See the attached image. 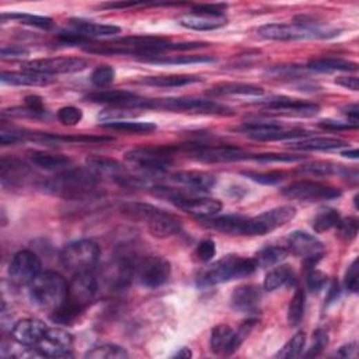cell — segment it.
Wrapping results in <instances>:
<instances>
[{
  "instance_id": "obj_1",
  "label": "cell",
  "mask_w": 359,
  "mask_h": 359,
  "mask_svg": "<svg viewBox=\"0 0 359 359\" xmlns=\"http://www.w3.org/2000/svg\"><path fill=\"white\" fill-rule=\"evenodd\" d=\"M99 174L87 168H72L45 180L41 190L66 200H87L97 194Z\"/></svg>"
},
{
  "instance_id": "obj_2",
  "label": "cell",
  "mask_w": 359,
  "mask_h": 359,
  "mask_svg": "<svg viewBox=\"0 0 359 359\" xmlns=\"http://www.w3.org/2000/svg\"><path fill=\"white\" fill-rule=\"evenodd\" d=\"M97 281L92 273L75 274L68 285V293L64 304L52 311V320L61 324L72 323L90 304L97 293Z\"/></svg>"
},
{
  "instance_id": "obj_3",
  "label": "cell",
  "mask_w": 359,
  "mask_h": 359,
  "mask_svg": "<svg viewBox=\"0 0 359 359\" xmlns=\"http://www.w3.org/2000/svg\"><path fill=\"white\" fill-rule=\"evenodd\" d=\"M31 302L48 311H55L59 309L68 293V284L65 278L55 271H42L30 285Z\"/></svg>"
},
{
  "instance_id": "obj_4",
  "label": "cell",
  "mask_w": 359,
  "mask_h": 359,
  "mask_svg": "<svg viewBox=\"0 0 359 359\" xmlns=\"http://www.w3.org/2000/svg\"><path fill=\"white\" fill-rule=\"evenodd\" d=\"M122 212L133 219H139L148 223L149 232L159 239L170 237L182 231V220H178L175 216L162 211L153 205L142 204V202H132L122 206Z\"/></svg>"
},
{
  "instance_id": "obj_5",
  "label": "cell",
  "mask_w": 359,
  "mask_h": 359,
  "mask_svg": "<svg viewBox=\"0 0 359 359\" xmlns=\"http://www.w3.org/2000/svg\"><path fill=\"white\" fill-rule=\"evenodd\" d=\"M300 21L292 24H266L258 28V35L266 39L275 41H295V39H307V38H327L334 37L336 31L322 30L318 23L307 21L304 17L298 19Z\"/></svg>"
},
{
  "instance_id": "obj_6",
  "label": "cell",
  "mask_w": 359,
  "mask_h": 359,
  "mask_svg": "<svg viewBox=\"0 0 359 359\" xmlns=\"http://www.w3.org/2000/svg\"><path fill=\"white\" fill-rule=\"evenodd\" d=\"M257 269L253 258H243L237 255H226L216 261L202 275V285H216L231 280H240L250 277Z\"/></svg>"
},
{
  "instance_id": "obj_7",
  "label": "cell",
  "mask_w": 359,
  "mask_h": 359,
  "mask_svg": "<svg viewBox=\"0 0 359 359\" xmlns=\"http://www.w3.org/2000/svg\"><path fill=\"white\" fill-rule=\"evenodd\" d=\"M100 258V249L92 240H77L61 251V262L73 274L92 273Z\"/></svg>"
},
{
  "instance_id": "obj_8",
  "label": "cell",
  "mask_w": 359,
  "mask_h": 359,
  "mask_svg": "<svg viewBox=\"0 0 359 359\" xmlns=\"http://www.w3.org/2000/svg\"><path fill=\"white\" fill-rule=\"evenodd\" d=\"M145 108L175 111V113H188V114H204V115H231L232 114V110L217 104L216 101L193 99V97L146 100Z\"/></svg>"
},
{
  "instance_id": "obj_9",
  "label": "cell",
  "mask_w": 359,
  "mask_h": 359,
  "mask_svg": "<svg viewBox=\"0 0 359 359\" xmlns=\"http://www.w3.org/2000/svg\"><path fill=\"white\" fill-rule=\"evenodd\" d=\"M237 132L255 141H284V139H302L307 137V132L299 128H287L280 122H246L240 125Z\"/></svg>"
},
{
  "instance_id": "obj_10",
  "label": "cell",
  "mask_w": 359,
  "mask_h": 359,
  "mask_svg": "<svg viewBox=\"0 0 359 359\" xmlns=\"http://www.w3.org/2000/svg\"><path fill=\"white\" fill-rule=\"evenodd\" d=\"M171 265L163 257H146L133 266V278L144 288L155 289L167 282Z\"/></svg>"
},
{
  "instance_id": "obj_11",
  "label": "cell",
  "mask_w": 359,
  "mask_h": 359,
  "mask_svg": "<svg viewBox=\"0 0 359 359\" xmlns=\"http://www.w3.org/2000/svg\"><path fill=\"white\" fill-rule=\"evenodd\" d=\"M205 223L212 229L233 236H262L264 231L255 217H246L242 215H224L206 217Z\"/></svg>"
},
{
  "instance_id": "obj_12",
  "label": "cell",
  "mask_w": 359,
  "mask_h": 359,
  "mask_svg": "<svg viewBox=\"0 0 359 359\" xmlns=\"http://www.w3.org/2000/svg\"><path fill=\"white\" fill-rule=\"evenodd\" d=\"M42 273L41 260L31 250H20L12 258L9 277L19 287H28Z\"/></svg>"
},
{
  "instance_id": "obj_13",
  "label": "cell",
  "mask_w": 359,
  "mask_h": 359,
  "mask_svg": "<svg viewBox=\"0 0 359 359\" xmlns=\"http://www.w3.org/2000/svg\"><path fill=\"white\" fill-rule=\"evenodd\" d=\"M288 249L304 260V266L307 268V271L316 266L324 254L323 243L316 236L302 231L289 235Z\"/></svg>"
},
{
  "instance_id": "obj_14",
  "label": "cell",
  "mask_w": 359,
  "mask_h": 359,
  "mask_svg": "<svg viewBox=\"0 0 359 359\" xmlns=\"http://www.w3.org/2000/svg\"><path fill=\"white\" fill-rule=\"evenodd\" d=\"M282 195L288 200L314 202V201H331L341 197V191L327 184L313 183V182H300L293 183L282 190Z\"/></svg>"
},
{
  "instance_id": "obj_15",
  "label": "cell",
  "mask_w": 359,
  "mask_h": 359,
  "mask_svg": "<svg viewBox=\"0 0 359 359\" xmlns=\"http://www.w3.org/2000/svg\"><path fill=\"white\" fill-rule=\"evenodd\" d=\"M174 148H137L129 151L125 157L130 163L148 171H163L173 163Z\"/></svg>"
},
{
  "instance_id": "obj_16",
  "label": "cell",
  "mask_w": 359,
  "mask_h": 359,
  "mask_svg": "<svg viewBox=\"0 0 359 359\" xmlns=\"http://www.w3.org/2000/svg\"><path fill=\"white\" fill-rule=\"evenodd\" d=\"M23 70L35 72L42 75H55V73H75L87 68V62L81 58H45L28 61L21 65Z\"/></svg>"
},
{
  "instance_id": "obj_17",
  "label": "cell",
  "mask_w": 359,
  "mask_h": 359,
  "mask_svg": "<svg viewBox=\"0 0 359 359\" xmlns=\"http://www.w3.org/2000/svg\"><path fill=\"white\" fill-rule=\"evenodd\" d=\"M86 100L99 104H108L114 108H125V110H138L145 108V99L138 97L126 90H103V92L90 93Z\"/></svg>"
},
{
  "instance_id": "obj_18",
  "label": "cell",
  "mask_w": 359,
  "mask_h": 359,
  "mask_svg": "<svg viewBox=\"0 0 359 359\" xmlns=\"http://www.w3.org/2000/svg\"><path fill=\"white\" fill-rule=\"evenodd\" d=\"M194 156L204 163H232L250 159V153L236 146H198Z\"/></svg>"
},
{
  "instance_id": "obj_19",
  "label": "cell",
  "mask_w": 359,
  "mask_h": 359,
  "mask_svg": "<svg viewBox=\"0 0 359 359\" xmlns=\"http://www.w3.org/2000/svg\"><path fill=\"white\" fill-rule=\"evenodd\" d=\"M264 106L271 111L295 117H314L320 111V107L318 104L284 96L268 100L264 103Z\"/></svg>"
},
{
  "instance_id": "obj_20",
  "label": "cell",
  "mask_w": 359,
  "mask_h": 359,
  "mask_svg": "<svg viewBox=\"0 0 359 359\" xmlns=\"http://www.w3.org/2000/svg\"><path fill=\"white\" fill-rule=\"evenodd\" d=\"M47 331L48 327L43 322L38 319H23L13 326L12 336L14 341L23 347H38Z\"/></svg>"
},
{
  "instance_id": "obj_21",
  "label": "cell",
  "mask_w": 359,
  "mask_h": 359,
  "mask_svg": "<svg viewBox=\"0 0 359 359\" xmlns=\"http://www.w3.org/2000/svg\"><path fill=\"white\" fill-rule=\"evenodd\" d=\"M73 345V337L64 329H48L38 344V351L45 356H64Z\"/></svg>"
},
{
  "instance_id": "obj_22",
  "label": "cell",
  "mask_w": 359,
  "mask_h": 359,
  "mask_svg": "<svg viewBox=\"0 0 359 359\" xmlns=\"http://www.w3.org/2000/svg\"><path fill=\"white\" fill-rule=\"evenodd\" d=\"M31 175V168L17 157H3L0 162V180L3 187L21 186Z\"/></svg>"
},
{
  "instance_id": "obj_23",
  "label": "cell",
  "mask_w": 359,
  "mask_h": 359,
  "mask_svg": "<svg viewBox=\"0 0 359 359\" xmlns=\"http://www.w3.org/2000/svg\"><path fill=\"white\" fill-rule=\"evenodd\" d=\"M174 205H177L180 209H183L194 216H200L204 219L216 216L222 211L220 201L213 198H206V197L190 195V194L177 201Z\"/></svg>"
},
{
  "instance_id": "obj_24",
  "label": "cell",
  "mask_w": 359,
  "mask_h": 359,
  "mask_svg": "<svg viewBox=\"0 0 359 359\" xmlns=\"http://www.w3.org/2000/svg\"><path fill=\"white\" fill-rule=\"evenodd\" d=\"M261 289L255 285H240L232 293V306L243 313H255L261 302Z\"/></svg>"
},
{
  "instance_id": "obj_25",
  "label": "cell",
  "mask_w": 359,
  "mask_h": 359,
  "mask_svg": "<svg viewBox=\"0 0 359 359\" xmlns=\"http://www.w3.org/2000/svg\"><path fill=\"white\" fill-rule=\"evenodd\" d=\"M171 180L194 190V193L209 191L216 184V178L212 174L204 171H178L171 175Z\"/></svg>"
},
{
  "instance_id": "obj_26",
  "label": "cell",
  "mask_w": 359,
  "mask_h": 359,
  "mask_svg": "<svg viewBox=\"0 0 359 359\" xmlns=\"http://www.w3.org/2000/svg\"><path fill=\"white\" fill-rule=\"evenodd\" d=\"M295 216H296V209L293 206L285 205V206L274 208L271 211H266V212L255 216V219L262 226L264 232L269 233V232H273V231L284 226V224L289 223Z\"/></svg>"
},
{
  "instance_id": "obj_27",
  "label": "cell",
  "mask_w": 359,
  "mask_h": 359,
  "mask_svg": "<svg viewBox=\"0 0 359 359\" xmlns=\"http://www.w3.org/2000/svg\"><path fill=\"white\" fill-rule=\"evenodd\" d=\"M239 342L236 341L235 331L232 327L226 324L216 326L212 330L211 334V349L215 353H222V355H231L235 351L239 349Z\"/></svg>"
},
{
  "instance_id": "obj_28",
  "label": "cell",
  "mask_w": 359,
  "mask_h": 359,
  "mask_svg": "<svg viewBox=\"0 0 359 359\" xmlns=\"http://www.w3.org/2000/svg\"><path fill=\"white\" fill-rule=\"evenodd\" d=\"M292 151H304V152H313V151H336L341 148H348V142L337 138H320V137H306L299 141H292L287 145Z\"/></svg>"
},
{
  "instance_id": "obj_29",
  "label": "cell",
  "mask_w": 359,
  "mask_h": 359,
  "mask_svg": "<svg viewBox=\"0 0 359 359\" xmlns=\"http://www.w3.org/2000/svg\"><path fill=\"white\" fill-rule=\"evenodd\" d=\"M0 80L5 84L12 86H30V87H42V86H50L55 81L52 76L50 75H42L35 72H2L0 75Z\"/></svg>"
},
{
  "instance_id": "obj_30",
  "label": "cell",
  "mask_w": 359,
  "mask_h": 359,
  "mask_svg": "<svg viewBox=\"0 0 359 359\" xmlns=\"http://www.w3.org/2000/svg\"><path fill=\"white\" fill-rule=\"evenodd\" d=\"M177 21L180 26L194 31H213L223 26H226V19L224 17H213V16L198 14V13L183 14L177 19Z\"/></svg>"
},
{
  "instance_id": "obj_31",
  "label": "cell",
  "mask_w": 359,
  "mask_h": 359,
  "mask_svg": "<svg viewBox=\"0 0 359 359\" xmlns=\"http://www.w3.org/2000/svg\"><path fill=\"white\" fill-rule=\"evenodd\" d=\"M70 24L73 26L75 31L83 35L84 38H99V37H111L119 34L121 28L113 24H99L93 21L84 20H72Z\"/></svg>"
},
{
  "instance_id": "obj_32",
  "label": "cell",
  "mask_w": 359,
  "mask_h": 359,
  "mask_svg": "<svg viewBox=\"0 0 359 359\" xmlns=\"http://www.w3.org/2000/svg\"><path fill=\"white\" fill-rule=\"evenodd\" d=\"M212 95L215 96H262L264 90L260 86L249 83H222L212 88Z\"/></svg>"
},
{
  "instance_id": "obj_33",
  "label": "cell",
  "mask_w": 359,
  "mask_h": 359,
  "mask_svg": "<svg viewBox=\"0 0 359 359\" xmlns=\"http://www.w3.org/2000/svg\"><path fill=\"white\" fill-rule=\"evenodd\" d=\"M307 69L314 72H356L358 65L341 58H318L307 64Z\"/></svg>"
},
{
  "instance_id": "obj_34",
  "label": "cell",
  "mask_w": 359,
  "mask_h": 359,
  "mask_svg": "<svg viewBox=\"0 0 359 359\" xmlns=\"http://www.w3.org/2000/svg\"><path fill=\"white\" fill-rule=\"evenodd\" d=\"M295 281V274L289 265H281L269 271L264 280V289L266 292L277 291L281 287L291 285Z\"/></svg>"
},
{
  "instance_id": "obj_35",
  "label": "cell",
  "mask_w": 359,
  "mask_h": 359,
  "mask_svg": "<svg viewBox=\"0 0 359 359\" xmlns=\"http://www.w3.org/2000/svg\"><path fill=\"white\" fill-rule=\"evenodd\" d=\"M202 81L198 76H190V75H170V76H155V77H145L139 83L146 86H155V87H183L194 83Z\"/></svg>"
},
{
  "instance_id": "obj_36",
  "label": "cell",
  "mask_w": 359,
  "mask_h": 359,
  "mask_svg": "<svg viewBox=\"0 0 359 359\" xmlns=\"http://www.w3.org/2000/svg\"><path fill=\"white\" fill-rule=\"evenodd\" d=\"M30 159L37 167H41L43 170H50V171L62 170V168H66L70 166L69 157L62 156V155L48 153V152H32V153H30Z\"/></svg>"
},
{
  "instance_id": "obj_37",
  "label": "cell",
  "mask_w": 359,
  "mask_h": 359,
  "mask_svg": "<svg viewBox=\"0 0 359 359\" xmlns=\"http://www.w3.org/2000/svg\"><path fill=\"white\" fill-rule=\"evenodd\" d=\"M289 254V250L287 247L280 246H268L260 250L254 257L253 261L255 262L257 268H269L280 264L282 260H285Z\"/></svg>"
},
{
  "instance_id": "obj_38",
  "label": "cell",
  "mask_w": 359,
  "mask_h": 359,
  "mask_svg": "<svg viewBox=\"0 0 359 359\" xmlns=\"http://www.w3.org/2000/svg\"><path fill=\"white\" fill-rule=\"evenodd\" d=\"M340 219H341V216H340L338 211H336L333 208H323L311 220V226H313L314 232L323 233L333 228H337Z\"/></svg>"
},
{
  "instance_id": "obj_39",
  "label": "cell",
  "mask_w": 359,
  "mask_h": 359,
  "mask_svg": "<svg viewBox=\"0 0 359 359\" xmlns=\"http://www.w3.org/2000/svg\"><path fill=\"white\" fill-rule=\"evenodd\" d=\"M84 356L90 359H124L128 356V352L117 344H100L88 349Z\"/></svg>"
},
{
  "instance_id": "obj_40",
  "label": "cell",
  "mask_w": 359,
  "mask_h": 359,
  "mask_svg": "<svg viewBox=\"0 0 359 359\" xmlns=\"http://www.w3.org/2000/svg\"><path fill=\"white\" fill-rule=\"evenodd\" d=\"M347 171V168L337 166L330 162H309L299 167V173L310 174V175H318V177H329L333 174H340Z\"/></svg>"
},
{
  "instance_id": "obj_41",
  "label": "cell",
  "mask_w": 359,
  "mask_h": 359,
  "mask_svg": "<svg viewBox=\"0 0 359 359\" xmlns=\"http://www.w3.org/2000/svg\"><path fill=\"white\" fill-rule=\"evenodd\" d=\"M155 65H193V64H212L215 62L213 57L208 55H182V57H157L148 59Z\"/></svg>"
},
{
  "instance_id": "obj_42",
  "label": "cell",
  "mask_w": 359,
  "mask_h": 359,
  "mask_svg": "<svg viewBox=\"0 0 359 359\" xmlns=\"http://www.w3.org/2000/svg\"><path fill=\"white\" fill-rule=\"evenodd\" d=\"M103 128L130 132V133H149L156 129V125L152 122H137V121H110L101 125Z\"/></svg>"
},
{
  "instance_id": "obj_43",
  "label": "cell",
  "mask_w": 359,
  "mask_h": 359,
  "mask_svg": "<svg viewBox=\"0 0 359 359\" xmlns=\"http://www.w3.org/2000/svg\"><path fill=\"white\" fill-rule=\"evenodd\" d=\"M304 309H306V293L303 291H296L288 306L289 326L296 327L300 324L304 316Z\"/></svg>"
},
{
  "instance_id": "obj_44",
  "label": "cell",
  "mask_w": 359,
  "mask_h": 359,
  "mask_svg": "<svg viewBox=\"0 0 359 359\" xmlns=\"http://www.w3.org/2000/svg\"><path fill=\"white\" fill-rule=\"evenodd\" d=\"M87 167L97 174H117L124 168L117 160L101 156H90L87 159Z\"/></svg>"
},
{
  "instance_id": "obj_45",
  "label": "cell",
  "mask_w": 359,
  "mask_h": 359,
  "mask_svg": "<svg viewBox=\"0 0 359 359\" xmlns=\"http://www.w3.org/2000/svg\"><path fill=\"white\" fill-rule=\"evenodd\" d=\"M17 20L21 24H27L31 27H38V28H51L52 27V20L50 17L43 16H34L30 13H3L2 20Z\"/></svg>"
},
{
  "instance_id": "obj_46",
  "label": "cell",
  "mask_w": 359,
  "mask_h": 359,
  "mask_svg": "<svg viewBox=\"0 0 359 359\" xmlns=\"http://www.w3.org/2000/svg\"><path fill=\"white\" fill-rule=\"evenodd\" d=\"M306 344V336L304 333H296L285 345L280 349V352L275 355L277 358L282 359H291L302 355L303 348Z\"/></svg>"
},
{
  "instance_id": "obj_47",
  "label": "cell",
  "mask_w": 359,
  "mask_h": 359,
  "mask_svg": "<svg viewBox=\"0 0 359 359\" xmlns=\"http://www.w3.org/2000/svg\"><path fill=\"white\" fill-rule=\"evenodd\" d=\"M243 175L254 183L264 186H275L280 184L284 180V173L271 171V173H255V171H244Z\"/></svg>"
},
{
  "instance_id": "obj_48",
  "label": "cell",
  "mask_w": 359,
  "mask_h": 359,
  "mask_svg": "<svg viewBox=\"0 0 359 359\" xmlns=\"http://www.w3.org/2000/svg\"><path fill=\"white\" fill-rule=\"evenodd\" d=\"M92 83L96 87H107L110 86L114 79H115V70L111 66H99L93 73H92Z\"/></svg>"
},
{
  "instance_id": "obj_49",
  "label": "cell",
  "mask_w": 359,
  "mask_h": 359,
  "mask_svg": "<svg viewBox=\"0 0 359 359\" xmlns=\"http://www.w3.org/2000/svg\"><path fill=\"white\" fill-rule=\"evenodd\" d=\"M306 285H307V289L310 292L319 293L326 288L327 277L323 273L318 271L316 268L309 269V274H307V278H306Z\"/></svg>"
},
{
  "instance_id": "obj_50",
  "label": "cell",
  "mask_w": 359,
  "mask_h": 359,
  "mask_svg": "<svg viewBox=\"0 0 359 359\" xmlns=\"http://www.w3.org/2000/svg\"><path fill=\"white\" fill-rule=\"evenodd\" d=\"M327 344H329V336L326 331H323V330L314 331L313 344L309 348V351L306 353H303V356H306V358L319 356L323 352V349L327 347Z\"/></svg>"
},
{
  "instance_id": "obj_51",
  "label": "cell",
  "mask_w": 359,
  "mask_h": 359,
  "mask_svg": "<svg viewBox=\"0 0 359 359\" xmlns=\"http://www.w3.org/2000/svg\"><path fill=\"white\" fill-rule=\"evenodd\" d=\"M337 229L342 239L353 240L358 235V220L355 217L340 219V222L337 224Z\"/></svg>"
},
{
  "instance_id": "obj_52",
  "label": "cell",
  "mask_w": 359,
  "mask_h": 359,
  "mask_svg": "<svg viewBox=\"0 0 359 359\" xmlns=\"http://www.w3.org/2000/svg\"><path fill=\"white\" fill-rule=\"evenodd\" d=\"M81 118H83V111L73 106L64 107L58 111V119L64 125H76L81 121Z\"/></svg>"
},
{
  "instance_id": "obj_53",
  "label": "cell",
  "mask_w": 359,
  "mask_h": 359,
  "mask_svg": "<svg viewBox=\"0 0 359 359\" xmlns=\"http://www.w3.org/2000/svg\"><path fill=\"white\" fill-rule=\"evenodd\" d=\"M358 287H359V264L358 260H353L352 264L348 266V271L345 274V288L349 292L356 293Z\"/></svg>"
},
{
  "instance_id": "obj_54",
  "label": "cell",
  "mask_w": 359,
  "mask_h": 359,
  "mask_svg": "<svg viewBox=\"0 0 359 359\" xmlns=\"http://www.w3.org/2000/svg\"><path fill=\"white\" fill-rule=\"evenodd\" d=\"M302 159H303V156L280 155V153H268V155L255 156V160L261 162V163H293V162H298Z\"/></svg>"
},
{
  "instance_id": "obj_55",
  "label": "cell",
  "mask_w": 359,
  "mask_h": 359,
  "mask_svg": "<svg viewBox=\"0 0 359 359\" xmlns=\"http://www.w3.org/2000/svg\"><path fill=\"white\" fill-rule=\"evenodd\" d=\"M226 5H197L193 8L191 13H198V14H206V16H213V17H224V10H226Z\"/></svg>"
},
{
  "instance_id": "obj_56",
  "label": "cell",
  "mask_w": 359,
  "mask_h": 359,
  "mask_svg": "<svg viewBox=\"0 0 359 359\" xmlns=\"http://www.w3.org/2000/svg\"><path fill=\"white\" fill-rule=\"evenodd\" d=\"M197 255L201 261H211L216 255V244L212 240H204L197 247Z\"/></svg>"
},
{
  "instance_id": "obj_57",
  "label": "cell",
  "mask_w": 359,
  "mask_h": 359,
  "mask_svg": "<svg viewBox=\"0 0 359 359\" xmlns=\"http://www.w3.org/2000/svg\"><path fill=\"white\" fill-rule=\"evenodd\" d=\"M320 126L327 129V130H348V129H356L358 128V124H353V122H338V121H333V119H326V121H322L320 122Z\"/></svg>"
},
{
  "instance_id": "obj_58",
  "label": "cell",
  "mask_w": 359,
  "mask_h": 359,
  "mask_svg": "<svg viewBox=\"0 0 359 359\" xmlns=\"http://www.w3.org/2000/svg\"><path fill=\"white\" fill-rule=\"evenodd\" d=\"M0 55H2L3 59H19L27 57L28 52L21 47H3L2 51H0Z\"/></svg>"
},
{
  "instance_id": "obj_59",
  "label": "cell",
  "mask_w": 359,
  "mask_h": 359,
  "mask_svg": "<svg viewBox=\"0 0 359 359\" xmlns=\"http://www.w3.org/2000/svg\"><path fill=\"white\" fill-rule=\"evenodd\" d=\"M26 107H28L30 110H32V111H35L38 114L47 115V111H45V108H43L42 99L38 97V96H28L26 99Z\"/></svg>"
},
{
  "instance_id": "obj_60",
  "label": "cell",
  "mask_w": 359,
  "mask_h": 359,
  "mask_svg": "<svg viewBox=\"0 0 359 359\" xmlns=\"http://www.w3.org/2000/svg\"><path fill=\"white\" fill-rule=\"evenodd\" d=\"M336 83L348 90H352V92H358L359 88V81L356 76H340L336 79Z\"/></svg>"
},
{
  "instance_id": "obj_61",
  "label": "cell",
  "mask_w": 359,
  "mask_h": 359,
  "mask_svg": "<svg viewBox=\"0 0 359 359\" xmlns=\"http://www.w3.org/2000/svg\"><path fill=\"white\" fill-rule=\"evenodd\" d=\"M342 113L348 117V121H349V122L358 124V117H359L358 104H349V106L344 107V108H342Z\"/></svg>"
},
{
  "instance_id": "obj_62",
  "label": "cell",
  "mask_w": 359,
  "mask_h": 359,
  "mask_svg": "<svg viewBox=\"0 0 359 359\" xmlns=\"http://www.w3.org/2000/svg\"><path fill=\"white\" fill-rule=\"evenodd\" d=\"M355 351H356V345L352 342V344H348V345H344L340 348V351L337 352L338 356H342V358H351L355 355Z\"/></svg>"
},
{
  "instance_id": "obj_63",
  "label": "cell",
  "mask_w": 359,
  "mask_h": 359,
  "mask_svg": "<svg viewBox=\"0 0 359 359\" xmlns=\"http://www.w3.org/2000/svg\"><path fill=\"white\" fill-rule=\"evenodd\" d=\"M174 356H175V358H191V356H193V352H191L188 348H182Z\"/></svg>"
},
{
  "instance_id": "obj_64",
  "label": "cell",
  "mask_w": 359,
  "mask_h": 359,
  "mask_svg": "<svg viewBox=\"0 0 359 359\" xmlns=\"http://www.w3.org/2000/svg\"><path fill=\"white\" fill-rule=\"evenodd\" d=\"M341 155H342L344 157L356 160V159H358V149H348V151H344Z\"/></svg>"
}]
</instances>
